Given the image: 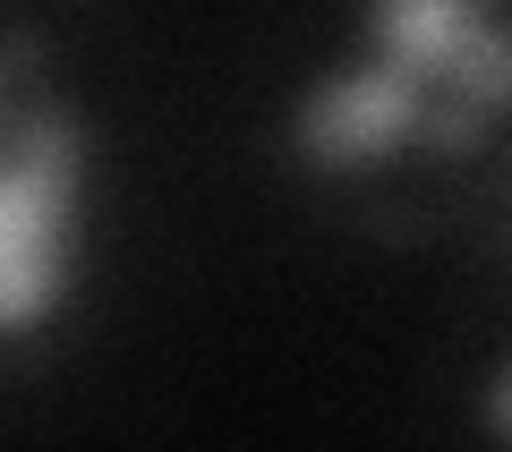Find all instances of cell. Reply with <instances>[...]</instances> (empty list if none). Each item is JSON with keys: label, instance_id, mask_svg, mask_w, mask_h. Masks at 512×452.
<instances>
[{"label": "cell", "instance_id": "cell-4", "mask_svg": "<svg viewBox=\"0 0 512 452\" xmlns=\"http://www.w3.org/2000/svg\"><path fill=\"white\" fill-rule=\"evenodd\" d=\"M444 77L461 103H512V26H470V43L453 52Z\"/></svg>", "mask_w": 512, "mask_h": 452}, {"label": "cell", "instance_id": "cell-3", "mask_svg": "<svg viewBox=\"0 0 512 452\" xmlns=\"http://www.w3.org/2000/svg\"><path fill=\"white\" fill-rule=\"evenodd\" d=\"M470 9H453V0H376V43L393 69H410L427 86V77L453 69V52L470 43Z\"/></svg>", "mask_w": 512, "mask_h": 452}, {"label": "cell", "instance_id": "cell-1", "mask_svg": "<svg viewBox=\"0 0 512 452\" xmlns=\"http://www.w3.org/2000/svg\"><path fill=\"white\" fill-rule=\"evenodd\" d=\"M69 205H77V120L60 103H35L0 154V333H26L60 299Z\"/></svg>", "mask_w": 512, "mask_h": 452}, {"label": "cell", "instance_id": "cell-6", "mask_svg": "<svg viewBox=\"0 0 512 452\" xmlns=\"http://www.w3.org/2000/svg\"><path fill=\"white\" fill-rule=\"evenodd\" d=\"M453 9H470V18H478V9H487V0H453Z\"/></svg>", "mask_w": 512, "mask_h": 452}, {"label": "cell", "instance_id": "cell-2", "mask_svg": "<svg viewBox=\"0 0 512 452\" xmlns=\"http://www.w3.org/2000/svg\"><path fill=\"white\" fill-rule=\"evenodd\" d=\"M419 77L393 69V60H376V69L359 77H333V86H316L308 103H299V145H308L316 163H367V154H384V145L419 137Z\"/></svg>", "mask_w": 512, "mask_h": 452}, {"label": "cell", "instance_id": "cell-5", "mask_svg": "<svg viewBox=\"0 0 512 452\" xmlns=\"http://www.w3.org/2000/svg\"><path fill=\"white\" fill-rule=\"evenodd\" d=\"M487 427H495V435H512V367L495 376V393H487Z\"/></svg>", "mask_w": 512, "mask_h": 452}]
</instances>
